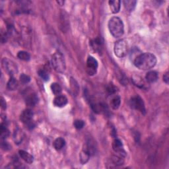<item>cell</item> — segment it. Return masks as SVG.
<instances>
[{
  "label": "cell",
  "instance_id": "7a4b0ae2",
  "mask_svg": "<svg viewBox=\"0 0 169 169\" xmlns=\"http://www.w3.org/2000/svg\"><path fill=\"white\" fill-rule=\"evenodd\" d=\"M108 28L112 35L115 38L122 36L124 32L123 22L118 17H114L110 19L108 22Z\"/></svg>",
  "mask_w": 169,
  "mask_h": 169
},
{
  "label": "cell",
  "instance_id": "603a6c76",
  "mask_svg": "<svg viewBox=\"0 0 169 169\" xmlns=\"http://www.w3.org/2000/svg\"><path fill=\"white\" fill-rule=\"evenodd\" d=\"M91 155L89 154L88 151H87L85 149H83L81 155H80V157H81V162L82 164H85L88 160V159H89Z\"/></svg>",
  "mask_w": 169,
  "mask_h": 169
},
{
  "label": "cell",
  "instance_id": "8992f818",
  "mask_svg": "<svg viewBox=\"0 0 169 169\" xmlns=\"http://www.w3.org/2000/svg\"><path fill=\"white\" fill-rule=\"evenodd\" d=\"M131 107L141 112L142 114L145 113V107L143 100L140 96L137 95L132 97L130 101Z\"/></svg>",
  "mask_w": 169,
  "mask_h": 169
},
{
  "label": "cell",
  "instance_id": "52a82bcc",
  "mask_svg": "<svg viewBox=\"0 0 169 169\" xmlns=\"http://www.w3.org/2000/svg\"><path fill=\"white\" fill-rule=\"evenodd\" d=\"M98 68V62L92 56H88L87 60V71L89 75H93L96 73Z\"/></svg>",
  "mask_w": 169,
  "mask_h": 169
},
{
  "label": "cell",
  "instance_id": "4fadbf2b",
  "mask_svg": "<svg viewBox=\"0 0 169 169\" xmlns=\"http://www.w3.org/2000/svg\"><path fill=\"white\" fill-rule=\"evenodd\" d=\"M133 82L136 85V86L142 88H145L147 87V82L143 79L142 77H139V76H133ZM148 83V82H147Z\"/></svg>",
  "mask_w": 169,
  "mask_h": 169
},
{
  "label": "cell",
  "instance_id": "277c9868",
  "mask_svg": "<svg viewBox=\"0 0 169 169\" xmlns=\"http://www.w3.org/2000/svg\"><path fill=\"white\" fill-rule=\"evenodd\" d=\"M114 50L117 57L124 58L128 53V44L124 40H118L115 44Z\"/></svg>",
  "mask_w": 169,
  "mask_h": 169
},
{
  "label": "cell",
  "instance_id": "4316f807",
  "mask_svg": "<svg viewBox=\"0 0 169 169\" xmlns=\"http://www.w3.org/2000/svg\"><path fill=\"white\" fill-rule=\"evenodd\" d=\"M74 127L77 130L82 129L85 126V122L81 120H76L73 123Z\"/></svg>",
  "mask_w": 169,
  "mask_h": 169
},
{
  "label": "cell",
  "instance_id": "7402d4cb",
  "mask_svg": "<svg viewBox=\"0 0 169 169\" xmlns=\"http://www.w3.org/2000/svg\"><path fill=\"white\" fill-rule=\"evenodd\" d=\"M17 57L21 60L23 61H29L31 59V56L27 52L20 51L17 54Z\"/></svg>",
  "mask_w": 169,
  "mask_h": 169
},
{
  "label": "cell",
  "instance_id": "f546056e",
  "mask_svg": "<svg viewBox=\"0 0 169 169\" xmlns=\"http://www.w3.org/2000/svg\"><path fill=\"white\" fill-rule=\"evenodd\" d=\"M2 147L3 150H9L11 149V145L7 142H2Z\"/></svg>",
  "mask_w": 169,
  "mask_h": 169
},
{
  "label": "cell",
  "instance_id": "83f0119b",
  "mask_svg": "<svg viewBox=\"0 0 169 169\" xmlns=\"http://www.w3.org/2000/svg\"><path fill=\"white\" fill-rule=\"evenodd\" d=\"M20 81L23 84H27V83L30 82L31 77H29V76L23 73V74H21L20 76Z\"/></svg>",
  "mask_w": 169,
  "mask_h": 169
},
{
  "label": "cell",
  "instance_id": "7c38bea8",
  "mask_svg": "<svg viewBox=\"0 0 169 169\" xmlns=\"http://www.w3.org/2000/svg\"><path fill=\"white\" fill-rule=\"evenodd\" d=\"M19 154L20 155L21 158L23 160H24L26 163L28 164H31L33 163L34 157L31 154H29L28 152L23 150H20L19 151Z\"/></svg>",
  "mask_w": 169,
  "mask_h": 169
},
{
  "label": "cell",
  "instance_id": "30bf717a",
  "mask_svg": "<svg viewBox=\"0 0 169 169\" xmlns=\"http://www.w3.org/2000/svg\"><path fill=\"white\" fill-rule=\"evenodd\" d=\"M38 100L39 99H38L37 95L35 93H32L28 95L27 96L25 102H26V104L28 107H35L36 105V104L38 103Z\"/></svg>",
  "mask_w": 169,
  "mask_h": 169
},
{
  "label": "cell",
  "instance_id": "d4e9b609",
  "mask_svg": "<svg viewBox=\"0 0 169 169\" xmlns=\"http://www.w3.org/2000/svg\"><path fill=\"white\" fill-rule=\"evenodd\" d=\"M91 44L92 48H95L96 50H100L101 45H102V42L99 39H96L91 42Z\"/></svg>",
  "mask_w": 169,
  "mask_h": 169
},
{
  "label": "cell",
  "instance_id": "cb8c5ba5",
  "mask_svg": "<svg viewBox=\"0 0 169 169\" xmlns=\"http://www.w3.org/2000/svg\"><path fill=\"white\" fill-rule=\"evenodd\" d=\"M38 74H39V75L40 76V77L42 79L44 80V81H48L49 79H50V76H49L48 73L47 72V71L44 70V69L39 70V71H38Z\"/></svg>",
  "mask_w": 169,
  "mask_h": 169
},
{
  "label": "cell",
  "instance_id": "8fae6325",
  "mask_svg": "<svg viewBox=\"0 0 169 169\" xmlns=\"http://www.w3.org/2000/svg\"><path fill=\"white\" fill-rule=\"evenodd\" d=\"M108 3L113 13H118L120 9L121 2L119 0H112V1H109Z\"/></svg>",
  "mask_w": 169,
  "mask_h": 169
},
{
  "label": "cell",
  "instance_id": "3957f363",
  "mask_svg": "<svg viewBox=\"0 0 169 169\" xmlns=\"http://www.w3.org/2000/svg\"><path fill=\"white\" fill-rule=\"evenodd\" d=\"M51 62L52 67L57 72L63 73L66 70V61L61 52H57L55 53L52 58Z\"/></svg>",
  "mask_w": 169,
  "mask_h": 169
},
{
  "label": "cell",
  "instance_id": "e0dca14e",
  "mask_svg": "<svg viewBox=\"0 0 169 169\" xmlns=\"http://www.w3.org/2000/svg\"><path fill=\"white\" fill-rule=\"evenodd\" d=\"M18 87V82L17 81L16 79L13 77V76H11V78L9 79V81H8L7 84V87L9 91H14Z\"/></svg>",
  "mask_w": 169,
  "mask_h": 169
},
{
  "label": "cell",
  "instance_id": "d6986e66",
  "mask_svg": "<svg viewBox=\"0 0 169 169\" xmlns=\"http://www.w3.org/2000/svg\"><path fill=\"white\" fill-rule=\"evenodd\" d=\"M120 103H121V99L119 96H115L114 98L112 99L111 103V107L115 109V110H117L118 108H119L120 105Z\"/></svg>",
  "mask_w": 169,
  "mask_h": 169
},
{
  "label": "cell",
  "instance_id": "ffe728a7",
  "mask_svg": "<svg viewBox=\"0 0 169 169\" xmlns=\"http://www.w3.org/2000/svg\"><path fill=\"white\" fill-rule=\"evenodd\" d=\"M123 3L126 9L129 11H132L136 7L137 2L136 1H128V0H127V1H124Z\"/></svg>",
  "mask_w": 169,
  "mask_h": 169
},
{
  "label": "cell",
  "instance_id": "4dcf8cb0",
  "mask_svg": "<svg viewBox=\"0 0 169 169\" xmlns=\"http://www.w3.org/2000/svg\"><path fill=\"white\" fill-rule=\"evenodd\" d=\"M163 80H164V81L167 84L168 83L169 77H168V72L164 75V76H163Z\"/></svg>",
  "mask_w": 169,
  "mask_h": 169
},
{
  "label": "cell",
  "instance_id": "9a60e30c",
  "mask_svg": "<svg viewBox=\"0 0 169 169\" xmlns=\"http://www.w3.org/2000/svg\"><path fill=\"white\" fill-rule=\"evenodd\" d=\"M113 149L116 153H122L124 152L125 151L123 149V145H122V141L118 139H116L112 143Z\"/></svg>",
  "mask_w": 169,
  "mask_h": 169
},
{
  "label": "cell",
  "instance_id": "ac0fdd59",
  "mask_svg": "<svg viewBox=\"0 0 169 169\" xmlns=\"http://www.w3.org/2000/svg\"><path fill=\"white\" fill-rule=\"evenodd\" d=\"M0 136L2 139H6L9 136V131L7 128V126L5 124H1V128H0Z\"/></svg>",
  "mask_w": 169,
  "mask_h": 169
},
{
  "label": "cell",
  "instance_id": "ba28073f",
  "mask_svg": "<svg viewBox=\"0 0 169 169\" xmlns=\"http://www.w3.org/2000/svg\"><path fill=\"white\" fill-rule=\"evenodd\" d=\"M2 66L7 72L9 73L11 76L17 72V67L14 62L8 60L7 58H3L2 60Z\"/></svg>",
  "mask_w": 169,
  "mask_h": 169
},
{
  "label": "cell",
  "instance_id": "44dd1931",
  "mask_svg": "<svg viewBox=\"0 0 169 169\" xmlns=\"http://www.w3.org/2000/svg\"><path fill=\"white\" fill-rule=\"evenodd\" d=\"M50 88H51V90L55 95H59L61 93L62 87L58 83H52L51 85V86H50Z\"/></svg>",
  "mask_w": 169,
  "mask_h": 169
},
{
  "label": "cell",
  "instance_id": "f1b7e54d",
  "mask_svg": "<svg viewBox=\"0 0 169 169\" xmlns=\"http://www.w3.org/2000/svg\"><path fill=\"white\" fill-rule=\"evenodd\" d=\"M107 91L109 94H114L116 91V88L113 85H110L107 87Z\"/></svg>",
  "mask_w": 169,
  "mask_h": 169
},
{
  "label": "cell",
  "instance_id": "9c48e42d",
  "mask_svg": "<svg viewBox=\"0 0 169 169\" xmlns=\"http://www.w3.org/2000/svg\"><path fill=\"white\" fill-rule=\"evenodd\" d=\"M67 99L63 95H57L54 99V104L56 107H63L67 104Z\"/></svg>",
  "mask_w": 169,
  "mask_h": 169
},
{
  "label": "cell",
  "instance_id": "6da1fadb",
  "mask_svg": "<svg viewBox=\"0 0 169 169\" xmlns=\"http://www.w3.org/2000/svg\"><path fill=\"white\" fill-rule=\"evenodd\" d=\"M134 65L141 70H149L155 67L157 63V58L151 53L139 54L133 60Z\"/></svg>",
  "mask_w": 169,
  "mask_h": 169
},
{
  "label": "cell",
  "instance_id": "484cf974",
  "mask_svg": "<svg viewBox=\"0 0 169 169\" xmlns=\"http://www.w3.org/2000/svg\"><path fill=\"white\" fill-rule=\"evenodd\" d=\"M22 132H21L19 130H17L15 132L14 135V139L15 141L17 143H19L22 141Z\"/></svg>",
  "mask_w": 169,
  "mask_h": 169
},
{
  "label": "cell",
  "instance_id": "d6a6232c",
  "mask_svg": "<svg viewBox=\"0 0 169 169\" xmlns=\"http://www.w3.org/2000/svg\"><path fill=\"white\" fill-rule=\"evenodd\" d=\"M58 3H60L61 6H63V3H64V2H63V1H62V2H61V1H58Z\"/></svg>",
  "mask_w": 169,
  "mask_h": 169
},
{
  "label": "cell",
  "instance_id": "1f68e13d",
  "mask_svg": "<svg viewBox=\"0 0 169 169\" xmlns=\"http://www.w3.org/2000/svg\"><path fill=\"white\" fill-rule=\"evenodd\" d=\"M1 105H2V108L3 109H6V101L4 100V99L2 98H1Z\"/></svg>",
  "mask_w": 169,
  "mask_h": 169
},
{
  "label": "cell",
  "instance_id": "2e32d148",
  "mask_svg": "<svg viewBox=\"0 0 169 169\" xmlns=\"http://www.w3.org/2000/svg\"><path fill=\"white\" fill-rule=\"evenodd\" d=\"M66 145V141L62 137H58L54 142V147L56 150L62 149Z\"/></svg>",
  "mask_w": 169,
  "mask_h": 169
},
{
  "label": "cell",
  "instance_id": "5b68a950",
  "mask_svg": "<svg viewBox=\"0 0 169 169\" xmlns=\"http://www.w3.org/2000/svg\"><path fill=\"white\" fill-rule=\"evenodd\" d=\"M34 113L31 109H26L21 113L20 116V120L23 123L26 124L28 128L32 129L35 127V124L32 122Z\"/></svg>",
  "mask_w": 169,
  "mask_h": 169
},
{
  "label": "cell",
  "instance_id": "5bb4252c",
  "mask_svg": "<svg viewBox=\"0 0 169 169\" xmlns=\"http://www.w3.org/2000/svg\"><path fill=\"white\" fill-rule=\"evenodd\" d=\"M158 73L155 71H149L145 76V79L148 83H155L158 79Z\"/></svg>",
  "mask_w": 169,
  "mask_h": 169
}]
</instances>
